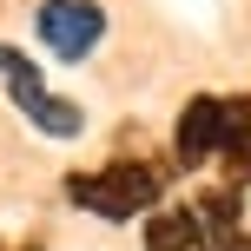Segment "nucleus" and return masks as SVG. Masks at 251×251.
I'll return each instance as SVG.
<instances>
[{
  "mask_svg": "<svg viewBox=\"0 0 251 251\" xmlns=\"http://www.w3.org/2000/svg\"><path fill=\"white\" fill-rule=\"evenodd\" d=\"M66 199L79 212L106 218V225H132V218H152V205L165 199V172L146 165V159H106L100 172L66 178Z\"/></svg>",
  "mask_w": 251,
  "mask_h": 251,
  "instance_id": "f257e3e1",
  "label": "nucleus"
},
{
  "mask_svg": "<svg viewBox=\"0 0 251 251\" xmlns=\"http://www.w3.org/2000/svg\"><path fill=\"white\" fill-rule=\"evenodd\" d=\"M33 33L53 60H86L106 40V7L100 0H40L33 7Z\"/></svg>",
  "mask_w": 251,
  "mask_h": 251,
  "instance_id": "f03ea898",
  "label": "nucleus"
},
{
  "mask_svg": "<svg viewBox=\"0 0 251 251\" xmlns=\"http://www.w3.org/2000/svg\"><path fill=\"white\" fill-rule=\"evenodd\" d=\"M225 139H231V100L225 93H192L178 126H172V159L185 172H199V165H212L225 152Z\"/></svg>",
  "mask_w": 251,
  "mask_h": 251,
  "instance_id": "7ed1b4c3",
  "label": "nucleus"
},
{
  "mask_svg": "<svg viewBox=\"0 0 251 251\" xmlns=\"http://www.w3.org/2000/svg\"><path fill=\"white\" fill-rule=\"evenodd\" d=\"M146 251H218L192 205H159L146 218Z\"/></svg>",
  "mask_w": 251,
  "mask_h": 251,
  "instance_id": "20e7f679",
  "label": "nucleus"
},
{
  "mask_svg": "<svg viewBox=\"0 0 251 251\" xmlns=\"http://www.w3.org/2000/svg\"><path fill=\"white\" fill-rule=\"evenodd\" d=\"M0 86H7V100L26 113V106H33L40 93H47V79H40V66L26 60L20 47H7V40H0Z\"/></svg>",
  "mask_w": 251,
  "mask_h": 251,
  "instance_id": "39448f33",
  "label": "nucleus"
},
{
  "mask_svg": "<svg viewBox=\"0 0 251 251\" xmlns=\"http://www.w3.org/2000/svg\"><path fill=\"white\" fill-rule=\"evenodd\" d=\"M192 212H199V225L212 231V245H225L231 231H245V225H238V185H212V192H199V199H192Z\"/></svg>",
  "mask_w": 251,
  "mask_h": 251,
  "instance_id": "423d86ee",
  "label": "nucleus"
},
{
  "mask_svg": "<svg viewBox=\"0 0 251 251\" xmlns=\"http://www.w3.org/2000/svg\"><path fill=\"white\" fill-rule=\"evenodd\" d=\"M26 126H40L47 139H79V126H86V113H79V100H60V93H40V100L26 106Z\"/></svg>",
  "mask_w": 251,
  "mask_h": 251,
  "instance_id": "0eeeda50",
  "label": "nucleus"
},
{
  "mask_svg": "<svg viewBox=\"0 0 251 251\" xmlns=\"http://www.w3.org/2000/svg\"><path fill=\"white\" fill-rule=\"evenodd\" d=\"M218 251H251V231H231V238L218 245Z\"/></svg>",
  "mask_w": 251,
  "mask_h": 251,
  "instance_id": "6e6552de",
  "label": "nucleus"
},
{
  "mask_svg": "<svg viewBox=\"0 0 251 251\" xmlns=\"http://www.w3.org/2000/svg\"><path fill=\"white\" fill-rule=\"evenodd\" d=\"M13 251H47V245H40V238H26V245H13Z\"/></svg>",
  "mask_w": 251,
  "mask_h": 251,
  "instance_id": "1a4fd4ad",
  "label": "nucleus"
}]
</instances>
